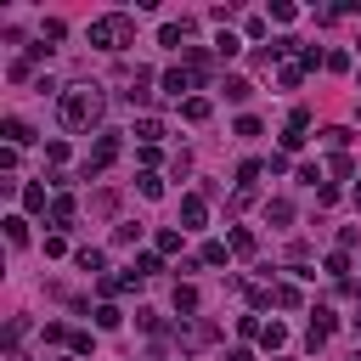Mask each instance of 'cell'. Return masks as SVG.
I'll list each match as a JSON object with an SVG mask.
<instances>
[{
	"label": "cell",
	"mask_w": 361,
	"mask_h": 361,
	"mask_svg": "<svg viewBox=\"0 0 361 361\" xmlns=\"http://www.w3.org/2000/svg\"><path fill=\"white\" fill-rule=\"evenodd\" d=\"M23 209H28V214H51V197H45V186H39V180H28V186H23Z\"/></svg>",
	"instance_id": "cell-11"
},
{
	"label": "cell",
	"mask_w": 361,
	"mask_h": 361,
	"mask_svg": "<svg viewBox=\"0 0 361 361\" xmlns=\"http://www.w3.org/2000/svg\"><path fill=\"white\" fill-rule=\"evenodd\" d=\"M322 271H327L333 282H350V254H344V248H333V254L322 259Z\"/></svg>",
	"instance_id": "cell-13"
},
{
	"label": "cell",
	"mask_w": 361,
	"mask_h": 361,
	"mask_svg": "<svg viewBox=\"0 0 361 361\" xmlns=\"http://www.w3.org/2000/svg\"><path fill=\"white\" fill-rule=\"evenodd\" d=\"M130 271H135V276L147 282V276H158L164 265H158V254H135V259H130Z\"/></svg>",
	"instance_id": "cell-26"
},
{
	"label": "cell",
	"mask_w": 361,
	"mask_h": 361,
	"mask_svg": "<svg viewBox=\"0 0 361 361\" xmlns=\"http://www.w3.org/2000/svg\"><path fill=\"white\" fill-rule=\"evenodd\" d=\"M259 344H265V350H282V344H288V327H282V322H265Z\"/></svg>",
	"instance_id": "cell-27"
},
{
	"label": "cell",
	"mask_w": 361,
	"mask_h": 361,
	"mask_svg": "<svg viewBox=\"0 0 361 361\" xmlns=\"http://www.w3.org/2000/svg\"><path fill=\"white\" fill-rule=\"evenodd\" d=\"M73 265H79V271H90V276L102 282V265H107V259H102V248H79V254H73Z\"/></svg>",
	"instance_id": "cell-18"
},
{
	"label": "cell",
	"mask_w": 361,
	"mask_h": 361,
	"mask_svg": "<svg viewBox=\"0 0 361 361\" xmlns=\"http://www.w3.org/2000/svg\"><path fill=\"white\" fill-rule=\"evenodd\" d=\"M355 203H361V180H355Z\"/></svg>",
	"instance_id": "cell-37"
},
{
	"label": "cell",
	"mask_w": 361,
	"mask_h": 361,
	"mask_svg": "<svg viewBox=\"0 0 361 361\" xmlns=\"http://www.w3.org/2000/svg\"><path fill=\"white\" fill-rule=\"evenodd\" d=\"M158 85H164V90H169L175 102H192V96H197V85H203V68H192V62H180V68H169V73H164Z\"/></svg>",
	"instance_id": "cell-3"
},
{
	"label": "cell",
	"mask_w": 361,
	"mask_h": 361,
	"mask_svg": "<svg viewBox=\"0 0 361 361\" xmlns=\"http://www.w3.org/2000/svg\"><path fill=\"white\" fill-rule=\"evenodd\" d=\"M265 220H271V226H288V220H293V203H288V197H271V203H265Z\"/></svg>",
	"instance_id": "cell-21"
},
{
	"label": "cell",
	"mask_w": 361,
	"mask_h": 361,
	"mask_svg": "<svg viewBox=\"0 0 361 361\" xmlns=\"http://www.w3.org/2000/svg\"><path fill=\"white\" fill-rule=\"evenodd\" d=\"M271 305H282V310H299V305H305L299 282H271Z\"/></svg>",
	"instance_id": "cell-8"
},
{
	"label": "cell",
	"mask_w": 361,
	"mask_h": 361,
	"mask_svg": "<svg viewBox=\"0 0 361 361\" xmlns=\"http://www.w3.org/2000/svg\"><path fill=\"white\" fill-rule=\"evenodd\" d=\"M226 243H231V254H254V248H259V237H254L248 226H231V237H226Z\"/></svg>",
	"instance_id": "cell-17"
},
{
	"label": "cell",
	"mask_w": 361,
	"mask_h": 361,
	"mask_svg": "<svg viewBox=\"0 0 361 361\" xmlns=\"http://www.w3.org/2000/svg\"><path fill=\"white\" fill-rule=\"evenodd\" d=\"M355 51H361V45H355Z\"/></svg>",
	"instance_id": "cell-38"
},
{
	"label": "cell",
	"mask_w": 361,
	"mask_h": 361,
	"mask_svg": "<svg viewBox=\"0 0 361 361\" xmlns=\"http://www.w3.org/2000/svg\"><path fill=\"white\" fill-rule=\"evenodd\" d=\"M0 135H6V147H17V152H23L28 141H34V130H28V118H0Z\"/></svg>",
	"instance_id": "cell-7"
},
{
	"label": "cell",
	"mask_w": 361,
	"mask_h": 361,
	"mask_svg": "<svg viewBox=\"0 0 361 361\" xmlns=\"http://www.w3.org/2000/svg\"><path fill=\"white\" fill-rule=\"evenodd\" d=\"M175 310H180V322H192V316H197V288H192V282H180V288H175Z\"/></svg>",
	"instance_id": "cell-14"
},
{
	"label": "cell",
	"mask_w": 361,
	"mask_h": 361,
	"mask_svg": "<svg viewBox=\"0 0 361 361\" xmlns=\"http://www.w3.org/2000/svg\"><path fill=\"white\" fill-rule=\"evenodd\" d=\"M118 209V192H96V214H113Z\"/></svg>",
	"instance_id": "cell-34"
},
{
	"label": "cell",
	"mask_w": 361,
	"mask_h": 361,
	"mask_svg": "<svg viewBox=\"0 0 361 361\" xmlns=\"http://www.w3.org/2000/svg\"><path fill=\"white\" fill-rule=\"evenodd\" d=\"M237 135H243V141H248V135H259V118H254V113H243V118H237Z\"/></svg>",
	"instance_id": "cell-33"
},
{
	"label": "cell",
	"mask_w": 361,
	"mask_h": 361,
	"mask_svg": "<svg viewBox=\"0 0 361 361\" xmlns=\"http://www.w3.org/2000/svg\"><path fill=\"white\" fill-rule=\"evenodd\" d=\"M226 361H254V355L248 350H226Z\"/></svg>",
	"instance_id": "cell-35"
},
{
	"label": "cell",
	"mask_w": 361,
	"mask_h": 361,
	"mask_svg": "<svg viewBox=\"0 0 361 361\" xmlns=\"http://www.w3.org/2000/svg\"><path fill=\"white\" fill-rule=\"evenodd\" d=\"M350 327H355V333H361V299H355V316H350Z\"/></svg>",
	"instance_id": "cell-36"
},
{
	"label": "cell",
	"mask_w": 361,
	"mask_h": 361,
	"mask_svg": "<svg viewBox=\"0 0 361 361\" xmlns=\"http://www.w3.org/2000/svg\"><path fill=\"white\" fill-rule=\"evenodd\" d=\"M333 327H338V316H333L327 305H316V310H310V327H305V344H310V350H322V344L333 338Z\"/></svg>",
	"instance_id": "cell-5"
},
{
	"label": "cell",
	"mask_w": 361,
	"mask_h": 361,
	"mask_svg": "<svg viewBox=\"0 0 361 361\" xmlns=\"http://www.w3.org/2000/svg\"><path fill=\"white\" fill-rule=\"evenodd\" d=\"M90 316H96V327H102V333H113V327L124 322V310H118V305H96Z\"/></svg>",
	"instance_id": "cell-23"
},
{
	"label": "cell",
	"mask_w": 361,
	"mask_h": 361,
	"mask_svg": "<svg viewBox=\"0 0 361 361\" xmlns=\"http://www.w3.org/2000/svg\"><path fill=\"white\" fill-rule=\"evenodd\" d=\"M322 147H333V152H344V147H350V130H338V124H333V130H322Z\"/></svg>",
	"instance_id": "cell-30"
},
{
	"label": "cell",
	"mask_w": 361,
	"mask_h": 361,
	"mask_svg": "<svg viewBox=\"0 0 361 361\" xmlns=\"http://www.w3.org/2000/svg\"><path fill=\"white\" fill-rule=\"evenodd\" d=\"M186 34H192V23H164V28H158V45H169V51H186Z\"/></svg>",
	"instance_id": "cell-9"
},
{
	"label": "cell",
	"mask_w": 361,
	"mask_h": 361,
	"mask_svg": "<svg viewBox=\"0 0 361 361\" xmlns=\"http://www.w3.org/2000/svg\"><path fill=\"white\" fill-rule=\"evenodd\" d=\"M226 254H231V243H203L197 248V265H226Z\"/></svg>",
	"instance_id": "cell-22"
},
{
	"label": "cell",
	"mask_w": 361,
	"mask_h": 361,
	"mask_svg": "<svg viewBox=\"0 0 361 361\" xmlns=\"http://www.w3.org/2000/svg\"><path fill=\"white\" fill-rule=\"evenodd\" d=\"M73 209H79V203H73V197H68V192H56V197H51V214H45V220H51V226H56V231H62V226H68V220H73Z\"/></svg>",
	"instance_id": "cell-12"
},
{
	"label": "cell",
	"mask_w": 361,
	"mask_h": 361,
	"mask_svg": "<svg viewBox=\"0 0 361 361\" xmlns=\"http://www.w3.org/2000/svg\"><path fill=\"white\" fill-rule=\"evenodd\" d=\"M237 333H243V338H259V333H265V322H254V316H237Z\"/></svg>",
	"instance_id": "cell-32"
},
{
	"label": "cell",
	"mask_w": 361,
	"mask_h": 361,
	"mask_svg": "<svg viewBox=\"0 0 361 361\" xmlns=\"http://www.w3.org/2000/svg\"><path fill=\"white\" fill-rule=\"evenodd\" d=\"M56 113H62V130H96L107 113V96H102V85H73V90H62Z\"/></svg>",
	"instance_id": "cell-1"
},
{
	"label": "cell",
	"mask_w": 361,
	"mask_h": 361,
	"mask_svg": "<svg viewBox=\"0 0 361 361\" xmlns=\"http://www.w3.org/2000/svg\"><path fill=\"white\" fill-rule=\"evenodd\" d=\"M327 175H333V180H350V175H355V164H350L344 152H333V158H327Z\"/></svg>",
	"instance_id": "cell-29"
},
{
	"label": "cell",
	"mask_w": 361,
	"mask_h": 361,
	"mask_svg": "<svg viewBox=\"0 0 361 361\" xmlns=\"http://www.w3.org/2000/svg\"><path fill=\"white\" fill-rule=\"evenodd\" d=\"M220 90H226V102H237V107H243V102L254 96V85H248V79H237V73H231V79H226Z\"/></svg>",
	"instance_id": "cell-19"
},
{
	"label": "cell",
	"mask_w": 361,
	"mask_h": 361,
	"mask_svg": "<svg viewBox=\"0 0 361 361\" xmlns=\"http://www.w3.org/2000/svg\"><path fill=\"white\" fill-rule=\"evenodd\" d=\"M130 135H135L141 147H158V141H164V118H135V130H130Z\"/></svg>",
	"instance_id": "cell-10"
},
{
	"label": "cell",
	"mask_w": 361,
	"mask_h": 361,
	"mask_svg": "<svg viewBox=\"0 0 361 361\" xmlns=\"http://www.w3.org/2000/svg\"><path fill=\"white\" fill-rule=\"evenodd\" d=\"M203 220H209V197L203 192H186L180 197V231H203Z\"/></svg>",
	"instance_id": "cell-6"
},
{
	"label": "cell",
	"mask_w": 361,
	"mask_h": 361,
	"mask_svg": "<svg viewBox=\"0 0 361 361\" xmlns=\"http://www.w3.org/2000/svg\"><path fill=\"white\" fill-rule=\"evenodd\" d=\"M180 237H186V231H175V226H164V231H158L152 243H158V254H180Z\"/></svg>",
	"instance_id": "cell-25"
},
{
	"label": "cell",
	"mask_w": 361,
	"mask_h": 361,
	"mask_svg": "<svg viewBox=\"0 0 361 361\" xmlns=\"http://www.w3.org/2000/svg\"><path fill=\"white\" fill-rule=\"evenodd\" d=\"M0 226H6V243H11V248H23V243H28V220H23V214H6Z\"/></svg>",
	"instance_id": "cell-16"
},
{
	"label": "cell",
	"mask_w": 361,
	"mask_h": 361,
	"mask_svg": "<svg viewBox=\"0 0 361 361\" xmlns=\"http://www.w3.org/2000/svg\"><path fill=\"white\" fill-rule=\"evenodd\" d=\"M113 158H118V135H96V147H90V158L79 164V175H85V180H96Z\"/></svg>",
	"instance_id": "cell-4"
},
{
	"label": "cell",
	"mask_w": 361,
	"mask_h": 361,
	"mask_svg": "<svg viewBox=\"0 0 361 361\" xmlns=\"http://www.w3.org/2000/svg\"><path fill=\"white\" fill-rule=\"evenodd\" d=\"M135 192H141V197H164V180H158L152 169H141V175H135Z\"/></svg>",
	"instance_id": "cell-24"
},
{
	"label": "cell",
	"mask_w": 361,
	"mask_h": 361,
	"mask_svg": "<svg viewBox=\"0 0 361 361\" xmlns=\"http://www.w3.org/2000/svg\"><path fill=\"white\" fill-rule=\"evenodd\" d=\"M180 118H186V124H203V118H209V96H192V102H180Z\"/></svg>",
	"instance_id": "cell-20"
},
{
	"label": "cell",
	"mask_w": 361,
	"mask_h": 361,
	"mask_svg": "<svg viewBox=\"0 0 361 361\" xmlns=\"http://www.w3.org/2000/svg\"><path fill=\"white\" fill-rule=\"evenodd\" d=\"M237 51H243V39H237V34H231V28H226V34H220V39H214V56H220V62H226V56H237Z\"/></svg>",
	"instance_id": "cell-28"
},
{
	"label": "cell",
	"mask_w": 361,
	"mask_h": 361,
	"mask_svg": "<svg viewBox=\"0 0 361 361\" xmlns=\"http://www.w3.org/2000/svg\"><path fill=\"white\" fill-rule=\"evenodd\" d=\"M299 79H305V68H299V56H282V62H276V85H288V90H293Z\"/></svg>",
	"instance_id": "cell-15"
},
{
	"label": "cell",
	"mask_w": 361,
	"mask_h": 361,
	"mask_svg": "<svg viewBox=\"0 0 361 361\" xmlns=\"http://www.w3.org/2000/svg\"><path fill=\"white\" fill-rule=\"evenodd\" d=\"M90 45H96V51H124V45H135V17H130V11L96 17V23H90Z\"/></svg>",
	"instance_id": "cell-2"
},
{
	"label": "cell",
	"mask_w": 361,
	"mask_h": 361,
	"mask_svg": "<svg viewBox=\"0 0 361 361\" xmlns=\"http://www.w3.org/2000/svg\"><path fill=\"white\" fill-rule=\"evenodd\" d=\"M6 73H11V85H23V79H34V62H28V56H17Z\"/></svg>",
	"instance_id": "cell-31"
}]
</instances>
